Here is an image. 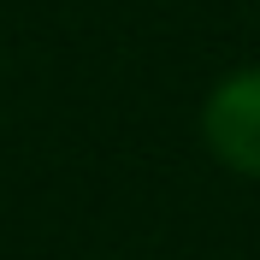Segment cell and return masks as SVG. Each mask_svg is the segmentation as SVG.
I'll return each instance as SVG.
<instances>
[{"label": "cell", "instance_id": "cell-1", "mask_svg": "<svg viewBox=\"0 0 260 260\" xmlns=\"http://www.w3.org/2000/svg\"><path fill=\"white\" fill-rule=\"evenodd\" d=\"M201 136H207L213 160H225L231 172L260 178V65L231 71L201 107Z\"/></svg>", "mask_w": 260, "mask_h": 260}]
</instances>
